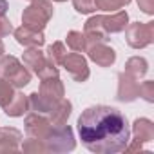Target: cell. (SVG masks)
Instances as JSON below:
<instances>
[{
	"instance_id": "cell-3",
	"label": "cell",
	"mask_w": 154,
	"mask_h": 154,
	"mask_svg": "<svg viewBox=\"0 0 154 154\" xmlns=\"http://www.w3.org/2000/svg\"><path fill=\"white\" fill-rule=\"evenodd\" d=\"M65 65H67V69L71 71V74L74 76L76 80L82 82V80L87 78L89 71H87V63H85V60H84L82 56H78V54H71V56H67Z\"/></svg>"
},
{
	"instance_id": "cell-5",
	"label": "cell",
	"mask_w": 154,
	"mask_h": 154,
	"mask_svg": "<svg viewBox=\"0 0 154 154\" xmlns=\"http://www.w3.org/2000/svg\"><path fill=\"white\" fill-rule=\"evenodd\" d=\"M15 96H17L15 103L9 102V103L6 105V112L11 114V116H20V114L24 112V109H26V100H24L22 94H15Z\"/></svg>"
},
{
	"instance_id": "cell-1",
	"label": "cell",
	"mask_w": 154,
	"mask_h": 154,
	"mask_svg": "<svg viewBox=\"0 0 154 154\" xmlns=\"http://www.w3.org/2000/svg\"><path fill=\"white\" fill-rule=\"evenodd\" d=\"M78 134L82 143L96 154H114L127 149L131 129L127 118L114 107L94 105L78 118Z\"/></svg>"
},
{
	"instance_id": "cell-6",
	"label": "cell",
	"mask_w": 154,
	"mask_h": 154,
	"mask_svg": "<svg viewBox=\"0 0 154 154\" xmlns=\"http://www.w3.org/2000/svg\"><path fill=\"white\" fill-rule=\"evenodd\" d=\"M11 100H13V91L9 82L0 80V105H8Z\"/></svg>"
},
{
	"instance_id": "cell-9",
	"label": "cell",
	"mask_w": 154,
	"mask_h": 154,
	"mask_svg": "<svg viewBox=\"0 0 154 154\" xmlns=\"http://www.w3.org/2000/svg\"><path fill=\"white\" fill-rule=\"evenodd\" d=\"M69 44L74 47V49H82L84 47V40H76V31H72L69 35Z\"/></svg>"
},
{
	"instance_id": "cell-8",
	"label": "cell",
	"mask_w": 154,
	"mask_h": 154,
	"mask_svg": "<svg viewBox=\"0 0 154 154\" xmlns=\"http://www.w3.org/2000/svg\"><path fill=\"white\" fill-rule=\"evenodd\" d=\"M47 53H49V56L54 54V62H60V58H62V54H63V45H62V44H54V45L49 47Z\"/></svg>"
},
{
	"instance_id": "cell-13",
	"label": "cell",
	"mask_w": 154,
	"mask_h": 154,
	"mask_svg": "<svg viewBox=\"0 0 154 154\" xmlns=\"http://www.w3.org/2000/svg\"><path fill=\"white\" fill-rule=\"evenodd\" d=\"M2 51H4V47H2V44H0V53H2Z\"/></svg>"
},
{
	"instance_id": "cell-11",
	"label": "cell",
	"mask_w": 154,
	"mask_h": 154,
	"mask_svg": "<svg viewBox=\"0 0 154 154\" xmlns=\"http://www.w3.org/2000/svg\"><path fill=\"white\" fill-rule=\"evenodd\" d=\"M11 31V24L8 22V20H0V36H4V35H8Z\"/></svg>"
},
{
	"instance_id": "cell-2",
	"label": "cell",
	"mask_w": 154,
	"mask_h": 154,
	"mask_svg": "<svg viewBox=\"0 0 154 154\" xmlns=\"http://www.w3.org/2000/svg\"><path fill=\"white\" fill-rule=\"evenodd\" d=\"M9 65H11V69H8L6 65L0 63V74L8 76L9 82H11L15 87H24V85H27V84H29V72H27L15 58H11V56H9Z\"/></svg>"
},
{
	"instance_id": "cell-7",
	"label": "cell",
	"mask_w": 154,
	"mask_h": 154,
	"mask_svg": "<svg viewBox=\"0 0 154 154\" xmlns=\"http://www.w3.org/2000/svg\"><path fill=\"white\" fill-rule=\"evenodd\" d=\"M74 6L80 13H91V11L96 9L94 0H74Z\"/></svg>"
},
{
	"instance_id": "cell-10",
	"label": "cell",
	"mask_w": 154,
	"mask_h": 154,
	"mask_svg": "<svg viewBox=\"0 0 154 154\" xmlns=\"http://www.w3.org/2000/svg\"><path fill=\"white\" fill-rule=\"evenodd\" d=\"M122 20L127 22V15H120V17L116 18V22H122ZM107 22H111V20H107ZM122 27H123V24H120V26H111V24H107V29H111V31H120Z\"/></svg>"
},
{
	"instance_id": "cell-4",
	"label": "cell",
	"mask_w": 154,
	"mask_h": 154,
	"mask_svg": "<svg viewBox=\"0 0 154 154\" xmlns=\"http://www.w3.org/2000/svg\"><path fill=\"white\" fill-rule=\"evenodd\" d=\"M15 35H17V40L20 44H26V45H42L44 44V35L38 33L36 29H31V27H22Z\"/></svg>"
},
{
	"instance_id": "cell-14",
	"label": "cell",
	"mask_w": 154,
	"mask_h": 154,
	"mask_svg": "<svg viewBox=\"0 0 154 154\" xmlns=\"http://www.w3.org/2000/svg\"><path fill=\"white\" fill-rule=\"evenodd\" d=\"M58 2H63V0H58Z\"/></svg>"
},
{
	"instance_id": "cell-12",
	"label": "cell",
	"mask_w": 154,
	"mask_h": 154,
	"mask_svg": "<svg viewBox=\"0 0 154 154\" xmlns=\"http://www.w3.org/2000/svg\"><path fill=\"white\" fill-rule=\"evenodd\" d=\"M6 9H8V2L6 0H0V17L6 13Z\"/></svg>"
}]
</instances>
